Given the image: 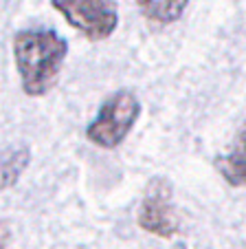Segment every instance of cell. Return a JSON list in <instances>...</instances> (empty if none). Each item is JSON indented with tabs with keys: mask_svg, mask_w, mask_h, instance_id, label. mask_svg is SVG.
I'll use <instances>...</instances> for the list:
<instances>
[{
	"mask_svg": "<svg viewBox=\"0 0 246 249\" xmlns=\"http://www.w3.org/2000/svg\"><path fill=\"white\" fill-rule=\"evenodd\" d=\"M11 47L24 95H47L64 69L68 42L53 29H22L14 36Z\"/></svg>",
	"mask_w": 246,
	"mask_h": 249,
	"instance_id": "6da1fadb",
	"label": "cell"
},
{
	"mask_svg": "<svg viewBox=\"0 0 246 249\" xmlns=\"http://www.w3.org/2000/svg\"><path fill=\"white\" fill-rule=\"evenodd\" d=\"M141 117V102L132 90H115L101 102L97 115L86 126V139L103 150L119 148Z\"/></svg>",
	"mask_w": 246,
	"mask_h": 249,
	"instance_id": "7a4b0ae2",
	"label": "cell"
},
{
	"mask_svg": "<svg viewBox=\"0 0 246 249\" xmlns=\"http://www.w3.org/2000/svg\"><path fill=\"white\" fill-rule=\"evenodd\" d=\"M53 9L90 42H101L115 33L119 9L115 0H51Z\"/></svg>",
	"mask_w": 246,
	"mask_h": 249,
	"instance_id": "3957f363",
	"label": "cell"
},
{
	"mask_svg": "<svg viewBox=\"0 0 246 249\" xmlns=\"http://www.w3.org/2000/svg\"><path fill=\"white\" fill-rule=\"evenodd\" d=\"M136 221L143 231L158 238H174L178 231V216L174 207V188L165 177L149 179L141 198Z\"/></svg>",
	"mask_w": 246,
	"mask_h": 249,
	"instance_id": "277c9868",
	"label": "cell"
},
{
	"mask_svg": "<svg viewBox=\"0 0 246 249\" xmlns=\"http://www.w3.org/2000/svg\"><path fill=\"white\" fill-rule=\"evenodd\" d=\"M215 168L222 174V179L233 188H242L246 179V165H244V128L237 132L235 141L229 152L220 155L215 159Z\"/></svg>",
	"mask_w": 246,
	"mask_h": 249,
	"instance_id": "5b68a950",
	"label": "cell"
},
{
	"mask_svg": "<svg viewBox=\"0 0 246 249\" xmlns=\"http://www.w3.org/2000/svg\"><path fill=\"white\" fill-rule=\"evenodd\" d=\"M31 163V150L27 146H11L0 152V192L20 181Z\"/></svg>",
	"mask_w": 246,
	"mask_h": 249,
	"instance_id": "8992f818",
	"label": "cell"
},
{
	"mask_svg": "<svg viewBox=\"0 0 246 249\" xmlns=\"http://www.w3.org/2000/svg\"><path fill=\"white\" fill-rule=\"evenodd\" d=\"M141 14L154 24H174L182 18L189 0H134Z\"/></svg>",
	"mask_w": 246,
	"mask_h": 249,
	"instance_id": "52a82bcc",
	"label": "cell"
},
{
	"mask_svg": "<svg viewBox=\"0 0 246 249\" xmlns=\"http://www.w3.org/2000/svg\"><path fill=\"white\" fill-rule=\"evenodd\" d=\"M9 240H11V227H9V223L7 221L0 218V249H7Z\"/></svg>",
	"mask_w": 246,
	"mask_h": 249,
	"instance_id": "ba28073f",
	"label": "cell"
}]
</instances>
